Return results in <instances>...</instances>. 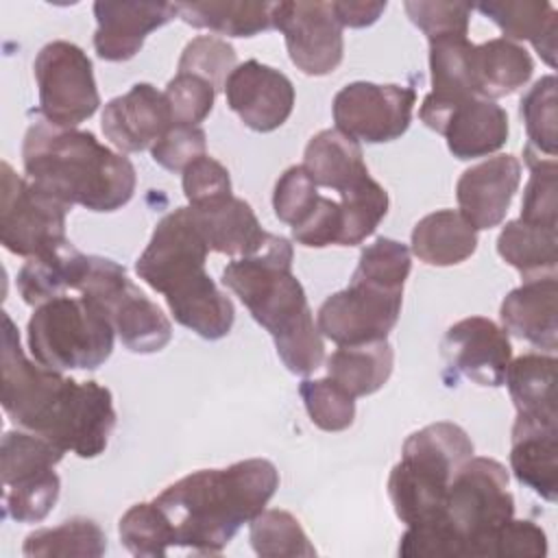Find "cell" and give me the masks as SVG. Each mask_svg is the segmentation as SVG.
Listing matches in <instances>:
<instances>
[{
	"label": "cell",
	"instance_id": "obj_1",
	"mask_svg": "<svg viewBox=\"0 0 558 558\" xmlns=\"http://www.w3.org/2000/svg\"><path fill=\"white\" fill-rule=\"evenodd\" d=\"M2 323V408L7 416L78 458L100 456L116 427L111 390L94 379L76 381L63 377L61 371L31 362L7 312Z\"/></svg>",
	"mask_w": 558,
	"mask_h": 558
},
{
	"label": "cell",
	"instance_id": "obj_8",
	"mask_svg": "<svg viewBox=\"0 0 558 558\" xmlns=\"http://www.w3.org/2000/svg\"><path fill=\"white\" fill-rule=\"evenodd\" d=\"M35 362L52 371H94L113 351V325L87 296H57L35 307L26 325Z\"/></svg>",
	"mask_w": 558,
	"mask_h": 558
},
{
	"label": "cell",
	"instance_id": "obj_21",
	"mask_svg": "<svg viewBox=\"0 0 558 558\" xmlns=\"http://www.w3.org/2000/svg\"><path fill=\"white\" fill-rule=\"evenodd\" d=\"M510 469L519 484L554 504L558 493V418L517 416L510 438Z\"/></svg>",
	"mask_w": 558,
	"mask_h": 558
},
{
	"label": "cell",
	"instance_id": "obj_33",
	"mask_svg": "<svg viewBox=\"0 0 558 558\" xmlns=\"http://www.w3.org/2000/svg\"><path fill=\"white\" fill-rule=\"evenodd\" d=\"M275 2H177V17L194 28H209L229 37H253L272 28Z\"/></svg>",
	"mask_w": 558,
	"mask_h": 558
},
{
	"label": "cell",
	"instance_id": "obj_5",
	"mask_svg": "<svg viewBox=\"0 0 558 558\" xmlns=\"http://www.w3.org/2000/svg\"><path fill=\"white\" fill-rule=\"evenodd\" d=\"M207 253L190 207H177L157 222L135 270L146 286L163 294L179 325L205 340H220L233 327L235 307L207 275Z\"/></svg>",
	"mask_w": 558,
	"mask_h": 558
},
{
	"label": "cell",
	"instance_id": "obj_20",
	"mask_svg": "<svg viewBox=\"0 0 558 558\" xmlns=\"http://www.w3.org/2000/svg\"><path fill=\"white\" fill-rule=\"evenodd\" d=\"M519 183L521 163L514 155H497L466 168L456 183L462 218L475 231L501 225Z\"/></svg>",
	"mask_w": 558,
	"mask_h": 558
},
{
	"label": "cell",
	"instance_id": "obj_16",
	"mask_svg": "<svg viewBox=\"0 0 558 558\" xmlns=\"http://www.w3.org/2000/svg\"><path fill=\"white\" fill-rule=\"evenodd\" d=\"M447 371L462 375L477 386H501L512 360V344L504 327L484 316H469L453 323L440 342Z\"/></svg>",
	"mask_w": 558,
	"mask_h": 558
},
{
	"label": "cell",
	"instance_id": "obj_24",
	"mask_svg": "<svg viewBox=\"0 0 558 558\" xmlns=\"http://www.w3.org/2000/svg\"><path fill=\"white\" fill-rule=\"evenodd\" d=\"M556 296V277L523 281L501 301L499 318L504 329L521 340H527L534 347L554 353L558 336Z\"/></svg>",
	"mask_w": 558,
	"mask_h": 558
},
{
	"label": "cell",
	"instance_id": "obj_12",
	"mask_svg": "<svg viewBox=\"0 0 558 558\" xmlns=\"http://www.w3.org/2000/svg\"><path fill=\"white\" fill-rule=\"evenodd\" d=\"M33 74L39 89V113L50 124L74 129L100 107L92 59L72 41L46 44L35 57Z\"/></svg>",
	"mask_w": 558,
	"mask_h": 558
},
{
	"label": "cell",
	"instance_id": "obj_48",
	"mask_svg": "<svg viewBox=\"0 0 558 558\" xmlns=\"http://www.w3.org/2000/svg\"><path fill=\"white\" fill-rule=\"evenodd\" d=\"M183 194L192 207L231 196L229 170L209 155L194 159L183 170Z\"/></svg>",
	"mask_w": 558,
	"mask_h": 558
},
{
	"label": "cell",
	"instance_id": "obj_26",
	"mask_svg": "<svg viewBox=\"0 0 558 558\" xmlns=\"http://www.w3.org/2000/svg\"><path fill=\"white\" fill-rule=\"evenodd\" d=\"M92 255L81 253L72 242H63L54 251L26 259L17 272V292L26 305H41L63 296L65 290H78L89 270Z\"/></svg>",
	"mask_w": 558,
	"mask_h": 558
},
{
	"label": "cell",
	"instance_id": "obj_32",
	"mask_svg": "<svg viewBox=\"0 0 558 558\" xmlns=\"http://www.w3.org/2000/svg\"><path fill=\"white\" fill-rule=\"evenodd\" d=\"M327 377L353 399L377 392L392 375L395 351L388 340L340 347L327 357Z\"/></svg>",
	"mask_w": 558,
	"mask_h": 558
},
{
	"label": "cell",
	"instance_id": "obj_34",
	"mask_svg": "<svg viewBox=\"0 0 558 558\" xmlns=\"http://www.w3.org/2000/svg\"><path fill=\"white\" fill-rule=\"evenodd\" d=\"M107 551V536L100 525L85 517H74L54 527H41L24 538L22 554L28 558L87 556L98 558Z\"/></svg>",
	"mask_w": 558,
	"mask_h": 558
},
{
	"label": "cell",
	"instance_id": "obj_50",
	"mask_svg": "<svg viewBox=\"0 0 558 558\" xmlns=\"http://www.w3.org/2000/svg\"><path fill=\"white\" fill-rule=\"evenodd\" d=\"M338 24L344 28H364L379 20V15L386 11V2H331Z\"/></svg>",
	"mask_w": 558,
	"mask_h": 558
},
{
	"label": "cell",
	"instance_id": "obj_35",
	"mask_svg": "<svg viewBox=\"0 0 558 558\" xmlns=\"http://www.w3.org/2000/svg\"><path fill=\"white\" fill-rule=\"evenodd\" d=\"M118 534L120 543L140 558H159L166 556L170 547H177L174 530L155 501L131 506L120 517Z\"/></svg>",
	"mask_w": 558,
	"mask_h": 558
},
{
	"label": "cell",
	"instance_id": "obj_29",
	"mask_svg": "<svg viewBox=\"0 0 558 558\" xmlns=\"http://www.w3.org/2000/svg\"><path fill=\"white\" fill-rule=\"evenodd\" d=\"M412 253L429 266H456L477 248V231L456 209L423 216L412 229Z\"/></svg>",
	"mask_w": 558,
	"mask_h": 558
},
{
	"label": "cell",
	"instance_id": "obj_13",
	"mask_svg": "<svg viewBox=\"0 0 558 558\" xmlns=\"http://www.w3.org/2000/svg\"><path fill=\"white\" fill-rule=\"evenodd\" d=\"M403 288L353 275L349 286L323 301L316 314L320 336L338 347L386 340L401 314Z\"/></svg>",
	"mask_w": 558,
	"mask_h": 558
},
{
	"label": "cell",
	"instance_id": "obj_40",
	"mask_svg": "<svg viewBox=\"0 0 558 558\" xmlns=\"http://www.w3.org/2000/svg\"><path fill=\"white\" fill-rule=\"evenodd\" d=\"M525 163L530 168V181L523 192L521 201V220L543 227H556V211H558V198H556V174H558V161L556 157H543L532 153L530 148H523Z\"/></svg>",
	"mask_w": 558,
	"mask_h": 558
},
{
	"label": "cell",
	"instance_id": "obj_28",
	"mask_svg": "<svg viewBox=\"0 0 558 558\" xmlns=\"http://www.w3.org/2000/svg\"><path fill=\"white\" fill-rule=\"evenodd\" d=\"M477 11L495 22L510 41H530L549 68H556L558 13L549 2L493 0L477 4Z\"/></svg>",
	"mask_w": 558,
	"mask_h": 558
},
{
	"label": "cell",
	"instance_id": "obj_41",
	"mask_svg": "<svg viewBox=\"0 0 558 558\" xmlns=\"http://www.w3.org/2000/svg\"><path fill=\"white\" fill-rule=\"evenodd\" d=\"M235 68V48L227 39L214 35H198L187 41L179 59V72H190L205 78L216 92L225 89V83Z\"/></svg>",
	"mask_w": 558,
	"mask_h": 558
},
{
	"label": "cell",
	"instance_id": "obj_9",
	"mask_svg": "<svg viewBox=\"0 0 558 558\" xmlns=\"http://www.w3.org/2000/svg\"><path fill=\"white\" fill-rule=\"evenodd\" d=\"M76 292L102 310L131 353H157L170 342L168 316L126 277L118 262L92 255L89 270Z\"/></svg>",
	"mask_w": 558,
	"mask_h": 558
},
{
	"label": "cell",
	"instance_id": "obj_4",
	"mask_svg": "<svg viewBox=\"0 0 558 558\" xmlns=\"http://www.w3.org/2000/svg\"><path fill=\"white\" fill-rule=\"evenodd\" d=\"M26 179L68 207L116 211L135 192L137 174L129 157L100 144L92 131L35 120L22 142Z\"/></svg>",
	"mask_w": 558,
	"mask_h": 558
},
{
	"label": "cell",
	"instance_id": "obj_3",
	"mask_svg": "<svg viewBox=\"0 0 558 558\" xmlns=\"http://www.w3.org/2000/svg\"><path fill=\"white\" fill-rule=\"evenodd\" d=\"M292 257L290 240L270 233L257 253L235 257L225 266L222 283L272 336L283 366L307 377L320 368L325 344L305 290L292 272Z\"/></svg>",
	"mask_w": 558,
	"mask_h": 558
},
{
	"label": "cell",
	"instance_id": "obj_22",
	"mask_svg": "<svg viewBox=\"0 0 558 558\" xmlns=\"http://www.w3.org/2000/svg\"><path fill=\"white\" fill-rule=\"evenodd\" d=\"M436 133L447 140V148L456 159H475L497 153L508 142V113L495 100L469 98L434 124Z\"/></svg>",
	"mask_w": 558,
	"mask_h": 558
},
{
	"label": "cell",
	"instance_id": "obj_31",
	"mask_svg": "<svg viewBox=\"0 0 558 558\" xmlns=\"http://www.w3.org/2000/svg\"><path fill=\"white\" fill-rule=\"evenodd\" d=\"M556 227L532 225L521 218L506 222L497 235L499 257L519 270L523 281L556 277Z\"/></svg>",
	"mask_w": 558,
	"mask_h": 558
},
{
	"label": "cell",
	"instance_id": "obj_37",
	"mask_svg": "<svg viewBox=\"0 0 558 558\" xmlns=\"http://www.w3.org/2000/svg\"><path fill=\"white\" fill-rule=\"evenodd\" d=\"M248 541L253 551L264 558H279V556H303L314 558L316 549L310 543L307 534L303 532L299 519L288 510H262L248 530Z\"/></svg>",
	"mask_w": 558,
	"mask_h": 558
},
{
	"label": "cell",
	"instance_id": "obj_27",
	"mask_svg": "<svg viewBox=\"0 0 558 558\" xmlns=\"http://www.w3.org/2000/svg\"><path fill=\"white\" fill-rule=\"evenodd\" d=\"M301 166L316 185L336 190L338 194L368 177L362 146L338 129H323L312 135Z\"/></svg>",
	"mask_w": 558,
	"mask_h": 558
},
{
	"label": "cell",
	"instance_id": "obj_2",
	"mask_svg": "<svg viewBox=\"0 0 558 558\" xmlns=\"http://www.w3.org/2000/svg\"><path fill=\"white\" fill-rule=\"evenodd\" d=\"M279 488V471L266 458L227 469H201L166 486L153 501L166 512L177 547L220 554L244 523H251Z\"/></svg>",
	"mask_w": 558,
	"mask_h": 558
},
{
	"label": "cell",
	"instance_id": "obj_47",
	"mask_svg": "<svg viewBox=\"0 0 558 558\" xmlns=\"http://www.w3.org/2000/svg\"><path fill=\"white\" fill-rule=\"evenodd\" d=\"M488 558H543L547 556V536L534 521L508 519L488 541Z\"/></svg>",
	"mask_w": 558,
	"mask_h": 558
},
{
	"label": "cell",
	"instance_id": "obj_10",
	"mask_svg": "<svg viewBox=\"0 0 558 558\" xmlns=\"http://www.w3.org/2000/svg\"><path fill=\"white\" fill-rule=\"evenodd\" d=\"M63 449L48 438L17 429L0 442V475L4 486V514L17 523H37L50 514L59 499L61 480L54 466Z\"/></svg>",
	"mask_w": 558,
	"mask_h": 558
},
{
	"label": "cell",
	"instance_id": "obj_38",
	"mask_svg": "<svg viewBox=\"0 0 558 558\" xmlns=\"http://www.w3.org/2000/svg\"><path fill=\"white\" fill-rule=\"evenodd\" d=\"M519 113L525 124L527 144L536 155L556 157L558 140V116H556V76H541L519 102Z\"/></svg>",
	"mask_w": 558,
	"mask_h": 558
},
{
	"label": "cell",
	"instance_id": "obj_23",
	"mask_svg": "<svg viewBox=\"0 0 558 558\" xmlns=\"http://www.w3.org/2000/svg\"><path fill=\"white\" fill-rule=\"evenodd\" d=\"M190 211L209 251L233 259L257 253L270 238L251 205L233 194L205 205H190Z\"/></svg>",
	"mask_w": 558,
	"mask_h": 558
},
{
	"label": "cell",
	"instance_id": "obj_14",
	"mask_svg": "<svg viewBox=\"0 0 558 558\" xmlns=\"http://www.w3.org/2000/svg\"><path fill=\"white\" fill-rule=\"evenodd\" d=\"M416 92L408 85H377L355 81L344 85L331 102L336 129L366 144L401 137L410 122Z\"/></svg>",
	"mask_w": 558,
	"mask_h": 558
},
{
	"label": "cell",
	"instance_id": "obj_19",
	"mask_svg": "<svg viewBox=\"0 0 558 558\" xmlns=\"http://www.w3.org/2000/svg\"><path fill=\"white\" fill-rule=\"evenodd\" d=\"M100 126L120 153H142L172 126V113L163 92L150 83H135L105 105Z\"/></svg>",
	"mask_w": 558,
	"mask_h": 558
},
{
	"label": "cell",
	"instance_id": "obj_44",
	"mask_svg": "<svg viewBox=\"0 0 558 558\" xmlns=\"http://www.w3.org/2000/svg\"><path fill=\"white\" fill-rule=\"evenodd\" d=\"M408 17L414 26H418L427 41L440 37H466L469 35V20H471V4L462 2H405L403 4Z\"/></svg>",
	"mask_w": 558,
	"mask_h": 558
},
{
	"label": "cell",
	"instance_id": "obj_49",
	"mask_svg": "<svg viewBox=\"0 0 558 558\" xmlns=\"http://www.w3.org/2000/svg\"><path fill=\"white\" fill-rule=\"evenodd\" d=\"M340 231H342L340 203L320 194L312 211L296 227H292V240L310 248H323L329 244H338Z\"/></svg>",
	"mask_w": 558,
	"mask_h": 558
},
{
	"label": "cell",
	"instance_id": "obj_6",
	"mask_svg": "<svg viewBox=\"0 0 558 558\" xmlns=\"http://www.w3.org/2000/svg\"><path fill=\"white\" fill-rule=\"evenodd\" d=\"M473 451L469 434L449 421L412 432L388 477V497L399 521L418 525L436 519L453 475Z\"/></svg>",
	"mask_w": 558,
	"mask_h": 558
},
{
	"label": "cell",
	"instance_id": "obj_42",
	"mask_svg": "<svg viewBox=\"0 0 558 558\" xmlns=\"http://www.w3.org/2000/svg\"><path fill=\"white\" fill-rule=\"evenodd\" d=\"M163 96L168 100L172 122L198 126L214 109L216 89L196 74L177 72L174 78L168 81Z\"/></svg>",
	"mask_w": 558,
	"mask_h": 558
},
{
	"label": "cell",
	"instance_id": "obj_45",
	"mask_svg": "<svg viewBox=\"0 0 558 558\" xmlns=\"http://www.w3.org/2000/svg\"><path fill=\"white\" fill-rule=\"evenodd\" d=\"M318 190L312 177L303 166H290L283 170V174L275 183L272 192V209L275 216L290 225L296 227L316 205L318 201Z\"/></svg>",
	"mask_w": 558,
	"mask_h": 558
},
{
	"label": "cell",
	"instance_id": "obj_17",
	"mask_svg": "<svg viewBox=\"0 0 558 558\" xmlns=\"http://www.w3.org/2000/svg\"><path fill=\"white\" fill-rule=\"evenodd\" d=\"M229 109L253 131L270 133L279 129L294 109L292 81L255 59L240 63L225 83Z\"/></svg>",
	"mask_w": 558,
	"mask_h": 558
},
{
	"label": "cell",
	"instance_id": "obj_18",
	"mask_svg": "<svg viewBox=\"0 0 558 558\" xmlns=\"http://www.w3.org/2000/svg\"><path fill=\"white\" fill-rule=\"evenodd\" d=\"M96 33L94 48L105 61L133 59L144 39L177 17V4L140 0H98L94 2Z\"/></svg>",
	"mask_w": 558,
	"mask_h": 558
},
{
	"label": "cell",
	"instance_id": "obj_15",
	"mask_svg": "<svg viewBox=\"0 0 558 558\" xmlns=\"http://www.w3.org/2000/svg\"><path fill=\"white\" fill-rule=\"evenodd\" d=\"M272 28L283 33L290 61L307 76L331 74L344 54L331 2H275Z\"/></svg>",
	"mask_w": 558,
	"mask_h": 558
},
{
	"label": "cell",
	"instance_id": "obj_46",
	"mask_svg": "<svg viewBox=\"0 0 558 558\" xmlns=\"http://www.w3.org/2000/svg\"><path fill=\"white\" fill-rule=\"evenodd\" d=\"M205 148L207 140L201 126L172 122V126L150 146V155L161 168L183 172L194 159L205 155Z\"/></svg>",
	"mask_w": 558,
	"mask_h": 558
},
{
	"label": "cell",
	"instance_id": "obj_36",
	"mask_svg": "<svg viewBox=\"0 0 558 558\" xmlns=\"http://www.w3.org/2000/svg\"><path fill=\"white\" fill-rule=\"evenodd\" d=\"M342 231L338 246L362 244L388 214V192L371 179H362L357 185L340 192Z\"/></svg>",
	"mask_w": 558,
	"mask_h": 558
},
{
	"label": "cell",
	"instance_id": "obj_11",
	"mask_svg": "<svg viewBox=\"0 0 558 558\" xmlns=\"http://www.w3.org/2000/svg\"><path fill=\"white\" fill-rule=\"evenodd\" d=\"M70 209L2 161L0 242L9 253L31 259L68 242L65 216Z\"/></svg>",
	"mask_w": 558,
	"mask_h": 558
},
{
	"label": "cell",
	"instance_id": "obj_43",
	"mask_svg": "<svg viewBox=\"0 0 558 558\" xmlns=\"http://www.w3.org/2000/svg\"><path fill=\"white\" fill-rule=\"evenodd\" d=\"M410 270V248L392 238H377L373 244L362 248L353 275L379 281L390 288H403Z\"/></svg>",
	"mask_w": 558,
	"mask_h": 558
},
{
	"label": "cell",
	"instance_id": "obj_25",
	"mask_svg": "<svg viewBox=\"0 0 558 558\" xmlns=\"http://www.w3.org/2000/svg\"><path fill=\"white\" fill-rule=\"evenodd\" d=\"M532 72L534 61L530 52L506 37L473 44L469 74L475 98L495 100L514 94L530 81Z\"/></svg>",
	"mask_w": 558,
	"mask_h": 558
},
{
	"label": "cell",
	"instance_id": "obj_30",
	"mask_svg": "<svg viewBox=\"0 0 558 558\" xmlns=\"http://www.w3.org/2000/svg\"><path fill=\"white\" fill-rule=\"evenodd\" d=\"M556 357L551 353H525L508 364L504 384L517 408V416L558 418L556 412Z\"/></svg>",
	"mask_w": 558,
	"mask_h": 558
},
{
	"label": "cell",
	"instance_id": "obj_7",
	"mask_svg": "<svg viewBox=\"0 0 558 558\" xmlns=\"http://www.w3.org/2000/svg\"><path fill=\"white\" fill-rule=\"evenodd\" d=\"M514 497L508 490V471L484 456L469 458L453 475L442 510L436 519L449 534L456 558H484L495 530L512 519Z\"/></svg>",
	"mask_w": 558,
	"mask_h": 558
},
{
	"label": "cell",
	"instance_id": "obj_39",
	"mask_svg": "<svg viewBox=\"0 0 558 558\" xmlns=\"http://www.w3.org/2000/svg\"><path fill=\"white\" fill-rule=\"evenodd\" d=\"M299 395L312 423L323 432H342L353 425L355 399L333 379H303Z\"/></svg>",
	"mask_w": 558,
	"mask_h": 558
}]
</instances>
